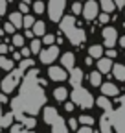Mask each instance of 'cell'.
Listing matches in <instances>:
<instances>
[{
  "label": "cell",
  "mask_w": 125,
  "mask_h": 133,
  "mask_svg": "<svg viewBox=\"0 0 125 133\" xmlns=\"http://www.w3.org/2000/svg\"><path fill=\"white\" fill-rule=\"evenodd\" d=\"M61 31L65 33V35L68 37V41L74 44V46H79L83 41H85V31L81 30V28H77L75 26V19L72 15H66L65 19H61Z\"/></svg>",
  "instance_id": "1"
},
{
  "label": "cell",
  "mask_w": 125,
  "mask_h": 133,
  "mask_svg": "<svg viewBox=\"0 0 125 133\" xmlns=\"http://www.w3.org/2000/svg\"><path fill=\"white\" fill-rule=\"evenodd\" d=\"M72 102L77 104L79 107L88 109V107L94 105V98H92V94H90L87 89L79 87V89H74V91H72Z\"/></svg>",
  "instance_id": "2"
},
{
  "label": "cell",
  "mask_w": 125,
  "mask_h": 133,
  "mask_svg": "<svg viewBox=\"0 0 125 133\" xmlns=\"http://www.w3.org/2000/svg\"><path fill=\"white\" fill-rule=\"evenodd\" d=\"M65 6H66L65 0H50V4L46 6L48 15H50V21L61 22V17H62V11H65Z\"/></svg>",
  "instance_id": "3"
},
{
  "label": "cell",
  "mask_w": 125,
  "mask_h": 133,
  "mask_svg": "<svg viewBox=\"0 0 125 133\" xmlns=\"http://www.w3.org/2000/svg\"><path fill=\"white\" fill-rule=\"evenodd\" d=\"M22 76H24V74H22L19 69L11 70V74H9V76H6V78H4V81H2V91H4V94H7V92H11V91L17 89V85H19V81H20V78H22Z\"/></svg>",
  "instance_id": "4"
},
{
  "label": "cell",
  "mask_w": 125,
  "mask_h": 133,
  "mask_svg": "<svg viewBox=\"0 0 125 133\" xmlns=\"http://www.w3.org/2000/svg\"><path fill=\"white\" fill-rule=\"evenodd\" d=\"M103 41H105L107 50H112V46H114L116 41H118V31H116V28L105 26V28H103Z\"/></svg>",
  "instance_id": "5"
},
{
  "label": "cell",
  "mask_w": 125,
  "mask_h": 133,
  "mask_svg": "<svg viewBox=\"0 0 125 133\" xmlns=\"http://www.w3.org/2000/svg\"><path fill=\"white\" fill-rule=\"evenodd\" d=\"M57 56H59V48H57L55 44H53V46H50V48H46V50H42V52L39 54L41 61H42V63H46V65L53 63V61L57 59Z\"/></svg>",
  "instance_id": "6"
},
{
  "label": "cell",
  "mask_w": 125,
  "mask_h": 133,
  "mask_svg": "<svg viewBox=\"0 0 125 133\" xmlns=\"http://www.w3.org/2000/svg\"><path fill=\"white\" fill-rule=\"evenodd\" d=\"M98 11H99V8H98V4L94 2V0H90V2H87V4L83 6V15H85V19H88V21L96 19V17H98Z\"/></svg>",
  "instance_id": "7"
},
{
  "label": "cell",
  "mask_w": 125,
  "mask_h": 133,
  "mask_svg": "<svg viewBox=\"0 0 125 133\" xmlns=\"http://www.w3.org/2000/svg\"><path fill=\"white\" fill-rule=\"evenodd\" d=\"M59 118H61V116H59V113H57L55 107H44V122L46 124H52L53 126Z\"/></svg>",
  "instance_id": "8"
},
{
  "label": "cell",
  "mask_w": 125,
  "mask_h": 133,
  "mask_svg": "<svg viewBox=\"0 0 125 133\" xmlns=\"http://www.w3.org/2000/svg\"><path fill=\"white\" fill-rule=\"evenodd\" d=\"M48 76H50V79H53V81H62V79L66 78V72H65L62 66H50Z\"/></svg>",
  "instance_id": "9"
},
{
  "label": "cell",
  "mask_w": 125,
  "mask_h": 133,
  "mask_svg": "<svg viewBox=\"0 0 125 133\" xmlns=\"http://www.w3.org/2000/svg\"><path fill=\"white\" fill-rule=\"evenodd\" d=\"M112 69H114L112 59H108V57H101V59L98 61V70H99L101 74H108Z\"/></svg>",
  "instance_id": "10"
},
{
  "label": "cell",
  "mask_w": 125,
  "mask_h": 133,
  "mask_svg": "<svg viewBox=\"0 0 125 133\" xmlns=\"http://www.w3.org/2000/svg\"><path fill=\"white\" fill-rule=\"evenodd\" d=\"M81 81H83V72L81 69H74L70 72V83H72V87L74 89H79L81 87Z\"/></svg>",
  "instance_id": "11"
},
{
  "label": "cell",
  "mask_w": 125,
  "mask_h": 133,
  "mask_svg": "<svg viewBox=\"0 0 125 133\" xmlns=\"http://www.w3.org/2000/svg\"><path fill=\"white\" fill-rule=\"evenodd\" d=\"M61 63H62V69L65 70H74L75 66H74V54L72 52H66V54H62V57H61Z\"/></svg>",
  "instance_id": "12"
},
{
  "label": "cell",
  "mask_w": 125,
  "mask_h": 133,
  "mask_svg": "<svg viewBox=\"0 0 125 133\" xmlns=\"http://www.w3.org/2000/svg\"><path fill=\"white\" fill-rule=\"evenodd\" d=\"M101 92H103V96H118L120 94V89L114 85V83H103L101 85Z\"/></svg>",
  "instance_id": "13"
},
{
  "label": "cell",
  "mask_w": 125,
  "mask_h": 133,
  "mask_svg": "<svg viewBox=\"0 0 125 133\" xmlns=\"http://www.w3.org/2000/svg\"><path fill=\"white\" fill-rule=\"evenodd\" d=\"M9 22H11L15 28H20V26H24V17H22L19 11H15V13L9 15Z\"/></svg>",
  "instance_id": "14"
},
{
  "label": "cell",
  "mask_w": 125,
  "mask_h": 133,
  "mask_svg": "<svg viewBox=\"0 0 125 133\" xmlns=\"http://www.w3.org/2000/svg\"><path fill=\"white\" fill-rule=\"evenodd\" d=\"M19 120H20V124H22L26 129H33V128H35V124H37L33 116H26V115H22Z\"/></svg>",
  "instance_id": "15"
},
{
  "label": "cell",
  "mask_w": 125,
  "mask_h": 133,
  "mask_svg": "<svg viewBox=\"0 0 125 133\" xmlns=\"http://www.w3.org/2000/svg\"><path fill=\"white\" fill-rule=\"evenodd\" d=\"M52 133H68V128L65 126V120L59 118V120L52 126Z\"/></svg>",
  "instance_id": "16"
},
{
  "label": "cell",
  "mask_w": 125,
  "mask_h": 133,
  "mask_svg": "<svg viewBox=\"0 0 125 133\" xmlns=\"http://www.w3.org/2000/svg\"><path fill=\"white\" fill-rule=\"evenodd\" d=\"M31 31H33V35H42V37H44V35H46V24H44L42 21H37Z\"/></svg>",
  "instance_id": "17"
},
{
  "label": "cell",
  "mask_w": 125,
  "mask_h": 133,
  "mask_svg": "<svg viewBox=\"0 0 125 133\" xmlns=\"http://www.w3.org/2000/svg\"><path fill=\"white\" fill-rule=\"evenodd\" d=\"M112 74L120 79V81H125V66L123 65H114V69H112Z\"/></svg>",
  "instance_id": "18"
},
{
  "label": "cell",
  "mask_w": 125,
  "mask_h": 133,
  "mask_svg": "<svg viewBox=\"0 0 125 133\" xmlns=\"http://www.w3.org/2000/svg\"><path fill=\"white\" fill-rule=\"evenodd\" d=\"M88 56H90V57H99V59H101V56H103V48H101L99 44H92V46L88 48Z\"/></svg>",
  "instance_id": "19"
},
{
  "label": "cell",
  "mask_w": 125,
  "mask_h": 133,
  "mask_svg": "<svg viewBox=\"0 0 125 133\" xmlns=\"http://www.w3.org/2000/svg\"><path fill=\"white\" fill-rule=\"evenodd\" d=\"M53 96H55V100H59V102H65L66 96H68V91H66L65 87H57V89L53 91Z\"/></svg>",
  "instance_id": "20"
},
{
  "label": "cell",
  "mask_w": 125,
  "mask_h": 133,
  "mask_svg": "<svg viewBox=\"0 0 125 133\" xmlns=\"http://www.w3.org/2000/svg\"><path fill=\"white\" fill-rule=\"evenodd\" d=\"M0 69H4V70H13V59H7L6 56H0Z\"/></svg>",
  "instance_id": "21"
},
{
  "label": "cell",
  "mask_w": 125,
  "mask_h": 133,
  "mask_svg": "<svg viewBox=\"0 0 125 133\" xmlns=\"http://www.w3.org/2000/svg\"><path fill=\"white\" fill-rule=\"evenodd\" d=\"M90 83H92L94 87L103 85V83H101V72H99V70H96V72H92V74H90Z\"/></svg>",
  "instance_id": "22"
},
{
  "label": "cell",
  "mask_w": 125,
  "mask_h": 133,
  "mask_svg": "<svg viewBox=\"0 0 125 133\" xmlns=\"http://www.w3.org/2000/svg\"><path fill=\"white\" fill-rule=\"evenodd\" d=\"M101 8H103L105 13H112V11L116 9V2H112V0H103V2H101Z\"/></svg>",
  "instance_id": "23"
},
{
  "label": "cell",
  "mask_w": 125,
  "mask_h": 133,
  "mask_svg": "<svg viewBox=\"0 0 125 133\" xmlns=\"http://www.w3.org/2000/svg\"><path fill=\"white\" fill-rule=\"evenodd\" d=\"M13 124V113H7L2 116V120H0V128H9Z\"/></svg>",
  "instance_id": "24"
},
{
  "label": "cell",
  "mask_w": 125,
  "mask_h": 133,
  "mask_svg": "<svg viewBox=\"0 0 125 133\" xmlns=\"http://www.w3.org/2000/svg\"><path fill=\"white\" fill-rule=\"evenodd\" d=\"M41 44H42V43H41L39 39H33V41H31V43H29L31 54H41V52H42V50H41Z\"/></svg>",
  "instance_id": "25"
},
{
  "label": "cell",
  "mask_w": 125,
  "mask_h": 133,
  "mask_svg": "<svg viewBox=\"0 0 125 133\" xmlns=\"http://www.w3.org/2000/svg\"><path fill=\"white\" fill-rule=\"evenodd\" d=\"M31 66H33V59H22V61H20V65H19V70L24 74L28 69H31Z\"/></svg>",
  "instance_id": "26"
},
{
  "label": "cell",
  "mask_w": 125,
  "mask_h": 133,
  "mask_svg": "<svg viewBox=\"0 0 125 133\" xmlns=\"http://www.w3.org/2000/svg\"><path fill=\"white\" fill-rule=\"evenodd\" d=\"M11 133H35V131L22 128V124H17V126H11Z\"/></svg>",
  "instance_id": "27"
},
{
  "label": "cell",
  "mask_w": 125,
  "mask_h": 133,
  "mask_svg": "<svg viewBox=\"0 0 125 133\" xmlns=\"http://www.w3.org/2000/svg\"><path fill=\"white\" fill-rule=\"evenodd\" d=\"M98 105H99L101 109H111V102H108V98H107V96L98 98Z\"/></svg>",
  "instance_id": "28"
},
{
  "label": "cell",
  "mask_w": 125,
  "mask_h": 133,
  "mask_svg": "<svg viewBox=\"0 0 125 133\" xmlns=\"http://www.w3.org/2000/svg\"><path fill=\"white\" fill-rule=\"evenodd\" d=\"M79 122L83 124V126H92L94 124V118H92V116H88V115H83V116H79Z\"/></svg>",
  "instance_id": "29"
},
{
  "label": "cell",
  "mask_w": 125,
  "mask_h": 133,
  "mask_svg": "<svg viewBox=\"0 0 125 133\" xmlns=\"http://www.w3.org/2000/svg\"><path fill=\"white\" fill-rule=\"evenodd\" d=\"M42 43H44V44H48V48H50V46H53V43H55V37L52 35V33H46V35L42 37Z\"/></svg>",
  "instance_id": "30"
},
{
  "label": "cell",
  "mask_w": 125,
  "mask_h": 133,
  "mask_svg": "<svg viewBox=\"0 0 125 133\" xmlns=\"http://www.w3.org/2000/svg\"><path fill=\"white\" fill-rule=\"evenodd\" d=\"M13 44L19 48H24V35H13Z\"/></svg>",
  "instance_id": "31"
},
{
  "label": "cell",
  "mask_w": 125,
  "mask_h": 133,
  "mask_svg": "<svg viewBox=\"0 0 125 133\" xmlns=\"http://www.w3.org/2000/svg\"><path fill=\"white\" fill-rule=\"evenodd\" d=\"M33 26H35L33 17H31V15H26V17H24V28H33Z\"/></svg>",
  "instance_id": "32"
},
{
  "label": "cell",
  "mask_w": 125,
  "mask_h": 133,
  "mask_svg": "<svg viewBox=\"0 0 125 133\" xmlns=\"http://www.w3.org/2000/svg\"><path fill=\"white\" fill-rule=\"evenodd\" d=\"M44 9H46V6H44L42 2H35V4H33V11H35V13L41 15V13H44Z\"/></svg>",
  "instance_id": "33"
},
{
  "label": "cell",
  "mask_w": 125,
  "mask_h": 133,
  "mask_svg": "<svg viewBox=\"0 0 125 133\" xmlns=\"http://www.w3.org/2000/svg\"><path fill=\"white\" fill-rule=\"evenodd\" d=\"M72 11H74L75 15H77V13H83V6H81L79 2H75V4L72 6Z\"/></svg>",
  "instance_id": "34"
},
{
  "label": "cell",
  "mask_w": 125,
  "mask_h": 133,
  "mask_svg": "<svg viewBox=\"0 0 125 133\" xmlns=\"http://www.w3.org/2000/svg\"><path fill=\"white\" fill-rule=\"evenodd\" d=\"M4 31H6V33H13V31H15V26H13L11 22H7V24L4 26Z\"/></svg>",
  "instance_id": "35"
},
{
  "label": "cell",
  "mask_w": 125,
  "mask_h": 133,
  "mask_svg": "<svg viewBox=\"0 0 125 133\" xmlns=\"http://www.w3.org/2000/svg\"><path fill=\"white\" fill-rule=\"evenodd\" d=\"M99 22H101V24H107V22H108V13H101V15H99Z\"/></svg>",
  "instance_id": "36"
},
{
  "label": "cell",
  "mask_w": 125,
  "mask_h": 133,
  "mask_svg": "<svg viewBox=\"0 0 125 133\" xmlns=\"http://www.w3.org/2000/svg\"><path fill=\"white\" fill-rule=\"evenodd\" d=\"M2 104H6V94H0V120H2Z\"/></svg>",
  "instance_id": "37"
},
{
  "label": "cell",
  "mask_w": 125,
  "mask_h": 133,
  "mask_svg": "<svg viewBox=\"0 0 125 133\" xmlns=\"http://www.w3.org/2000/svg\"><path fill=\"white\" fill-rule=\"evenodd\" d=\"M7 9V4H6V0H0V15H4Z\"/></svg>",
  "instance_id": "38"
},
{
  "label": "cell",
  "mask_w": 125,
  "mask_h": 133,
  "mask_svg": "<svg viewBox=\"0 0 125 133\" xmlns=\"http://www.w3.org/2000/svg\"><path fill=\"white\" fill-rule=\"evenodd\" d=\"M68 128H70V129H77V120H75V118H70V120H68Z\"/></svg>",
  "instance_id": "39"
},
{
  "label": "cell",
  "mask_w": 125,
  "mask_h": 133,
  "mask_svg": "<svg viewBox=\"0 0 125 133\" xmlns=\"http://www.w3.org/2000/svg\"><path fill=\"white\" fill-rule=\"evenodd\" d=\"M77 133H94L88 126H83V128H79V129H77Z\"/></svg>",
  "instance_id": "40"
},
{
  "label": "cell",
  "mask_w": 125,
  "mask_h": 133,
  "mask_svg": "<svg viewBox=\"0 0 125 133\" xmlns=\"http://www.w3.org/2000/svg\"><path fill=\"white\" fill-rule=\"evenodd\" d=\"M29 54H31V50H29V48H20V56H24L26 59H28Z\"/></svg>",
  "instance_id": "41"
},
{
  "label": "cell",
  "mask_w": 125,
  "mask_h": 133,
  "mask_svg": "<svg viewBox=\"0 0 125 133\" xmlns=\"http://www.w3.org/2000/svg\"><path fill=\"white\" fill-rule=\"evenodd\" d=\"M74 107H75V105H74V102H68V104H65V109H66L68 113H72V111H74Z\"/></svg>",
  "instance_id": "42"
},
{
  "label": "cell",
  "mask_w": 125,
  "mask_h": 133,
  "mask_svg": "<svg viewBox=\"0 0 125 133\" xmlns=\"http://www.w3.org/2000/svg\"><path fill=\"white\" fill-rule=\"evenodd\" d=\"M116 56H118V54H116V50H114V48H112V50H107V57H111V59H112V57H116Z\"/></svg>",
  "instance_id": "43"
},
{
  "label": "cell",
  "mask_w": 125,
  "mask_h": 133,
  "mask_svg": "<svg viewBox=\"0 0 125 133\" xmlns=\"http://www.w3.org/2000/svg\"><path fill=\"white\" fill-rule=\"evenodd\" d=\"M20 11H22V13H28V11H29V6H28L26 2H22V4H20Z\"/></svg>",
  "instance_id": "44"
},
{
  "label": "cell",
  "mask_w": 125,
  "mask_h": 133,
  "mask_svg": "<svg viewBox=\"0 0 125 133\" xmlns=\"http://www.w3.org/2000/svg\"><path fill=\"white\" fill-rule=\"evenodd\" d=\"M0 54H2V56L7 54V46H6V44H0Z\"/></svg>",
  "instance_id": "45"
},
{
  "label": "cell",
  "mask_w": 125,
  "mask_h": 133,
  "mask_svg": "<svg viewBox=\"0 0 125 133\" xmlns=\"http://www.w3.org/2000/svg\"><path fill=\"white\" fill-rule=\"evenodd\" d=\"M125 6V0H116V8H123Z\"/></svg>",
  "instance_id": "46"
},
{
  "label": "cell",
  "mask_w": 125,
  "mask_h": 133,
  "mask_svg": "<svg viewBox=\"0 0 125 133\" xmlns=\"http://www.w3.org/2000/svg\"><path fill=\"white\" fill-rule=\"evenodd\" d=\"M24 37H29V39H31V37H33V31H31V30H26V33H24Z\"/></svg>",
  "instance_id": "47"
},
{
  "label": "cell",
  "mask_w": 125,
  "mask_h": 133,
  "mask_svg": "<svg viewBox=\"0 0 125 133\" xmlns=\"http://www.w3.org/2000/svg\"><path fill=\"white\" fill-rule=\"evenodd\" d=\"M120 44H121V46H125V35H123V37H120Z\"/></svg>",
  "instance_id": "48"
}]
</instances>
